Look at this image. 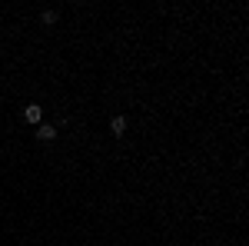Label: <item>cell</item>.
I'll use <instances>...</instances> for the list:
<instances>
[{
    "mask_svg": "<svg viewBox=\"0 0 249 246\" xmlns=\"http://www.w3.org/2000/svg\"><path fill=\"white\" fill-rule=\"evenodd\" d=\"M40 116H43V110H40L37 103H30V107L23 110V120H27V123H40Z\"/></svg>",
    "mask_w": 249,
    "mask_h": 246,
    "instance_id": "obj_1",
    "label": "cell"
},
{
    "mask_svg": "<svg viewBox=\"0 0 249 246\" xmlns=\"http://www.w3.org/2000/svg\"><path fill=\"white\" fill-rule=\"evenodd\" d=\"M43 23H47V27H53V23H57V14H53V10H43Z\"/></svg>",
    "mask_w": 249,
    "mask_h": 246,
    "instance_id": "obj_4",
    "label": "cell"
},
{
    "mask_svg": "<svg viewBox=\"0 0 249 246\" xmlns=\"http://www.w3.org/2000/svg\"><path fill=\"white\" fill-rule=\"evenodd\" d=\"M110 130H113V136H123V133H126V116H113Z\"/></svg>",
    "mask_w": 249,
    "mask_h": 246,
    "instance_id": "obj_3",
    "label": "cell"
},
{
    "mask_svg": "<svg viewBox=\"0 0 249 246\" xmlns=\"http://www.w3.org/2000/svg\"><path fill=\"white\" fill-rule=\"evenodd\" d=\"M53 136H57V127H50V123L37 127V140H53Z\"/></svg>",
    "mask_w": 249,
    "mask_h": 246,
    "instance_id": "obj_2",
    "label": "cell"
}]
</instances>
